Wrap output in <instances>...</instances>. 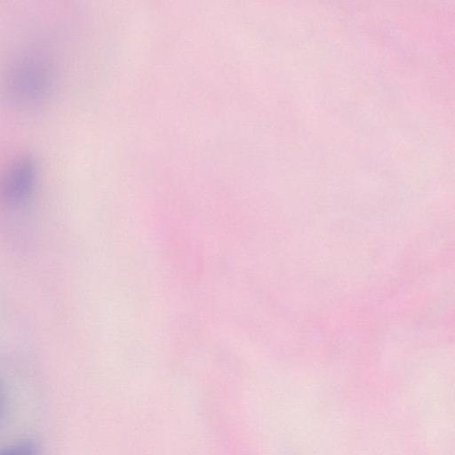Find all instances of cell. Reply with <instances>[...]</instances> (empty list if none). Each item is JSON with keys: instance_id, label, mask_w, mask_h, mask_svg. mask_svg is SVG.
<instances>
[{"instance_id": "1", "label": "cell", "mask_w": 455, "mask_h": 455, "mask_svg": "<svg viewBox=\"0 0 455 455\" xmlns=\"http://www.w3.org/2000/svg\"><path fill=\"white\" fill-rule=\"evenodd\" d=\"M54 75L49 61L28 54L15 59L5 70L3 90L15 107L31 108L43 104L52 92Z\"/></svg>"}, {"instance_id": "4", "label": "cell", "mask_w": 455, "mask_h": 455, "mask_svg": "<svg viewBox=\"0 0 455 455\" xmlns=\"http://www.w3.org/2000/svg\"><path fill=\"white\" fill-rule=\"evenodd\" d=\"M3 414H4V403H3L2 396L0 395V420L3 418Z\"/></svg>"}, {"instance_id": "2", "label": "cell", "mask_w": 455, "mask_h": 455, "mask_svg": "<svg viewBox=\"0 0 455 455\" xmlns=\"http://www.w3.org/2000/svg\"><path fill=\"white\" fill-rule=\"evenodd\" d=\"M36 164L28 156L11 160L0 172V202L17 204L33 191L36 180Z\"/></svg>"}, {"instance_id": "3", "label": "cell", "mask_w": 455, "mask_h": 455, "mask_svg": "<svg viewBox=\"0 0 455 455\" xmlns=\"http://www.w3.org/2000/svg\"><path fill=\"white\" fill-rule=\"evenodd\" d=\"M0 455H38V450L33 442L27 440L0 449Z\"/></svg>"}]
</instances>
